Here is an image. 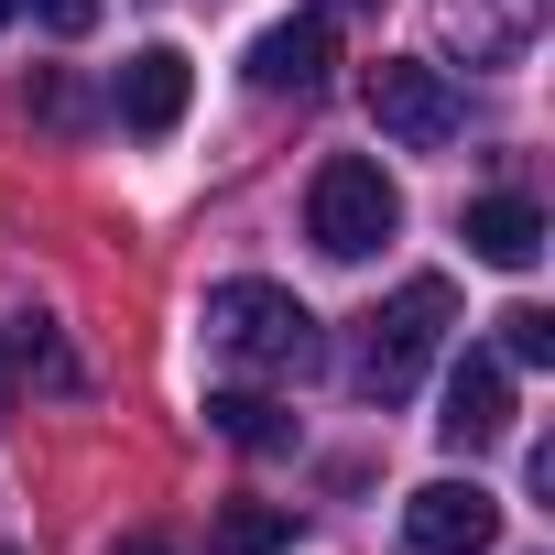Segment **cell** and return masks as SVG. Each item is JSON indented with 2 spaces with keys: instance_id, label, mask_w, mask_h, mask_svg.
Listing matches in <instances>:
<instances>
[{
  "instance_id": "7",
  "label": "cell",
  "mask_w": 555,
  "mask_h": 555,
  "mask_svg": "<svg viewBox=\"0 0 555 555\" xmlns=\"http://www.w3.org/2000/svg\"><path fill=\"white\" fill-rule=\"evenodd\" d=\"M327 66H338V23H327V12H295V23H272V34L250 44V88H261V99H317Z\"/></svg>"
},
{
  "instance_id": "2",
  "label": "cell",
  "mask_w": 555,
  "mask_h": 555,
  "mask_svg": "<svg viewBox=\"0 0 555 555\" xmlns=\"http://www.w3.org/2000/svg\"><path fill=\"white\" fill-rule=\"evenodd\" d=\"M447 327H457V295L436 284V272H414V284L360 327V360H349V382H360V403H414V382L436 371V349H447Z\"/></svg>"
},
{
  "instance_id": "13",
  "label": "cell",
  "mask_w": 555,
  "mask_h": 555,
  "mask_svg": "<svg viewBox=\"0 0 555 555\" xmlns=\"http://www.w3.org/2000/svg\"><path fill=\"white\" fill-rule=\"evenodd\" d=\"M544 360H555V317L544 306H512L501 317V371H544Z\"/></svg>"
},
{
  "instance_id": "12",
  "label": "cell",
  "mask_w": 555,
  "mask_h": 555,
  "mask_svg": "<svg viewBox=\"0 0 555 555\" xmlns=\"http://www.w3.org/2000/svg\"><path fill=\"white\" fill-rule=\"evenodd\" d=\"M207 425H218L229 447H261V457H272V447H295V425L272 414L261 392H218V403H207Z\"/></svg>"
},
{
  "instance_id": "18",
  "label": "cell",
  "mask_w": 555,
  "mask_h": 555,
  "mask_svg": "<svg viewBox=\"0 0 555 555\" xmlns=\"http://www.w3.org/2000/svg\"><path fill=\"white\" fill-rule=\"evenodd\" d=\"M12 12H23V0H0V23H12Z\"/></svg>"
},
{
  "instance_id": "9",
  "label": "cell",
  "mask_w": 555,
  "mask_h": 555,
  "mask_svg": "<svg viewBox=\"0 0 555 555\" xmlns=\"http://www.w3.org/2000/svg\"><path fill=\"white\" fill-rule=\"evenodd\" d=\"M185 99H196V66H185L175 44H142V55L120 66V131H142V142H164V131L185 120Z\"/></svg>"
},
{
  "instance_id": "6",
  "label": "cell",
  "mask_w": 555,
  "mask_h": 555,
  "mask_svg": "<svg viewBox=\"0 0 555 555\" xmlns=\"http://www.w3.org/2000/svg\"><path fill=\"white\" fill-rule=\"evenodd\" d=\"M544 34V0H436V44L457 66H522Z\"/></svg>"
},
{
  "instance_id": "10",
  "label": "cell",
  "mask_w": 555,
  "mask_h": 555,
  "mask_svg": "<svg viewBox=\"0 0 555 555\" xmlns=\"http://www.w3.org/2000/svg\"><path fill=\"white\" fill-rule=\"evenodd\" d=\"M457 240H468V261H490V272H533V261H544V207H533V196H479V207L457 218Z\"/></svg>"
},
{
  "instance_id": "1",
  "label": "cell",
  "mask_w": 555,
  "mask_h": 555,
  "mask_svg": "<svg viewBox=\"0 0 555 555\" xmlns=\"http://www.w3.org/2000/svg\"><path fill=\"white\" fill-rule=\"evenodd\" d=\"M196 327H207V349L229 360V371H261V382H306L317 360H327V338H317V317L284 295V284H207V306H196Z\"/></svg>"
},
{
  "instance_id": "17",
  "label": "cell",
  "mask_w": 555,
  "mask_h": 555,
  "mask_svg": "<svg viewBox=\"0 0 555 555\" xmlns=\"http://www.w3.org/2000/svg\"><path fill=\"white\" fill-rule=\"evenodd\" d=\"M109 555H175V544H164V533H120Z\"/></svg>"
},
{
  "instance_id": "14",
  "label": "cell",
  "mask_w": 555,
  "mask_h": 555,
  "mask_svg": "<svg viewBox=\"0 0 555 555\" xmlns=\"http://www.w3.org/2000/svg\"><path fill=\"white\" fill-rule=\"evenodd\" d=\"M0 349H12V360H23V371H44V382H55V392H66V382H77V360H66V349H55V327H44V317H12V338H0Z\"/></svg>"
},
{
  "instance_id": "16",
  "label": "cell",
  "mask_w": 555,
  "mask_h": 555,
  "mask_svg": "<svg viewBox=\"0 0 555 555\" xmlns=\"http://www.w3.org/2000/svg\"><path fill=\"white\" fill-rule=\"evenodd\" d=\"M34 109H44L55 131H77V88H66V77H44V88H34Z\"/></svg>"
},
{
  "instance_id": "11",
  "label": "cell",
  "mask_w": 555,
  "mask_h": 555,
  "mask_svg": "<svg viewBox=\"0 0 555 555\" xmlns=\"http://www.w3.org/2000/svg\"><path fill=\"white\" fill-rule=\"evenodd\" d=\"M295 544V501H229L218 512V555H284Z\"/></svg>"
},
{
  "instance_id": "15",
  "label": "cell",
  "mask_w": 555,
  "mask_h": 555,
  "mask_svg": "<svg viewBox=\"0 0 555 555\" xmlns=\"http://www.w3.org/2000/svg\"><path fill=\"white\" fill-rule=\"evenodd\" d=\"M23 12H34L44 34H66V44H77V34H99V0H23Z\"/></svg>"
},
{
  "instance_id": "4",
  "label": "cell",
  "mask_w": 555,
  "mask_h": 555,
  "mask_svg": "<svg viewBox=\"0 0 555 555\" xmlns=\"http://www.w3.org/2000/svg\"><path fill=\"white\" fill-rule=\"evenodd\" d=\"M360 99H371V120H382L392 142H414V153H436V142L468 131V99L447 88V66H414V55H382Z\"/></svg>"
},
{
  "instance_id": "5",
  "label": "cell",
  "mask_w": 555,
  "mask_h": 555,
  "mask_svg": "<svg viewBox=\"0 0 555 555\" xmlns=\"http://www.w3.org/2000/svg\"><path fill=\"white\" fill-rule=\"evenodd\" d=\"M501 544V501L479 479H425L403 501V555H490Z\"/></svg>"
},
{
  "instance_id": "8",
  "label": "cell",
  "mask_w": 555,
  "mask_h": 555,
  "mask_svg": "<svg viewBox=\"0 0 555 555\" xmlns=\"http://www.w3.org/2000/svg\"><path fill=\"white\" fill-rule=\"evenodd\" d=\"M436 436H447V447H468V457L512 436V371H501L490 349H468V360L447 371V414H436Z\"/></svg>"
},
{
  "instance_id": "3",
  "label": "cell",
  "mask_w": 555,
  "mask_h": 555,
  "mask_svg": "<svg viewBox=\"0 0 555 555\" xmlns=\"http://www.w3.org/2000/svg\"><path fill=\"white\" fill-rule=\"evenodd\" d=\"M392 229H403L392 175H382L371 153H327V164H317V185H306V240H317L327 261H371Z\"/></svg>"
}]
</instances>
